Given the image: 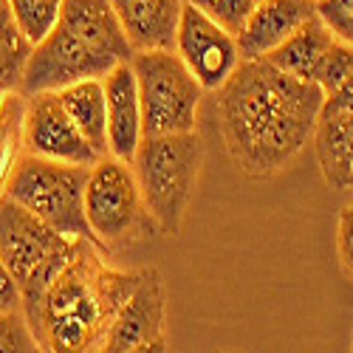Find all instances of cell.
<instances>
[{
	"mask_svg": "<svg viewBox=\"0 0 353 353\" xmlns=\"http://www.w3.org/2000/svg\"><path fill=\"white\" fill-rule=\"evenodd\" d=\"M34 43L23 34L6 0H0V91H20Z\"/></svg>",
	"mask_w": 353,
	"mask_h": 353,
	"instance_id": "ac0fdd59",
	"label": "cell"
},
{
	"mask_svg": "<svg viewBox=\"0 0 353 353\" xmlns=\"http://www.w3.org/2000/svg\"><path fill=\"white\" fill-rule=\"evenodd\" d=\"M221 136L232 164L246 179H269L314 139L325 91L272 60H241L218 88Z\"/></svg>",
	"mask_w": 353,
	"mask_h": 353,
	"instance_id": "6da1fadb",
	"label": "cell"
},
{
	"mask_svg": "<svg viewBox=\"0 0 353 353\" xmlns=\"http://www.w3.org/2000/svg\"><path fill=\"white\" fill-rule=\"evenodd\" d=\"M105 105H108V156L133 161L144 139V125H141L136 71L130 63H119L105 77Z\"/></svg>",
	"mask_w": 353,
	"mask_h": 353,
	"instance_id": "5bb4252c",
	"label": "cell"
},
{
	"mask_svg": "<svg viewBox=\"0 0 353 353\" xmlns=\"http://www.w3.org/2000/svg\"><path fill=\"white\" fill-rule=\"evenodd\" d=\"M85 218L105 252L130 246L147 238V232H159L144 207L133 164L116 156H102L91 164L85 187Z\"/></svg>",
	"mask_w": 353,
	"mask_h": 353,
	"instance_id": "8992f818",
	"label": "cell"
},
{
	"mask_svg": "<svg viewBox=\"0 0 353 353\" xmlns=\"http://www.w3.org/2000/svg\"><path fill=\"white\" fill-rule=\"evenodd\" d=\"M88 175H91V164H68L23 153L6 195L23 203L26 210H32L46 223H51L57 232L97 243L85 218Z\"/></svg>",
	"mask_w": 353,
	"mask_h": 353,
	"instance_id": "5b68a950",
	"label": "cell"
},
{
	"mask_svg": "<svg viewBox=\"0 0 353 353\" xmlns=\"http://www.w3.org/2000/svg\"><path fill=\"white\" fill-rule=\"evenodd\" d=\"M203 141L198 130L144 136L133 156V172L156 229L167 238L184 229L203 167Z\"/></svg>",
	"mask_w": 353,
	"mask_h": 353,
	"instance_id": "3957f363",
	"label": "cell"
},
{
	"mask_svg": "<svg viewBox=\"0 0 353 353\" xmlns=\"http://www.w3.org/2000/svg\"><path fill=\"white\" fill-rule=\"evenodd\" d=\"M339 37L325 26L319 14H314L308 23H303L297 32H294L280 48H274L266 60H272L277 68L314 82V74L322 63V57L328 54V48L336 43Z\"/></svg>",
	"mask_w": 353,
	"mask_h": 353,
	"instance_id": "2e32d148",
	"label": "cell"
},
{
	"mask_svg": "<svg viewBox=\"0 0 353 353\" xmlns=\"http://www.w3.org/2000/svg\"><path fill=\"white\" fill-rule=\"evenodd\" d=\"M314 14L316 0H263L238 32L241 60L269 57Z\"/></svg>",
	"mask_w": 353,
	"mask_h": 353,
	"instance_id": "4fadbf2b",
	"label": "cell"
},
{
	"mask_svg": "<svg viewBox=\"0 0 353 353\" xmlns=\"http://www.w3.org/2000/svg\"><path fill=\"white\" fill-rule=\"evenodd\" d=\"M133 51H175L184 0H110Z\"/></svg>",
	"mask_w": 353,
	"mask_h": 353,
	"instance_id": "9a60e30c",
	"label": "cell"
},
{
	"mask_svg": "<svg viewBox=\"0 0 353 353\" xmlns=\"http://www.w3.org/2000/svg\"><path fill=\"white\" fill-rule=\"evenodd\" d=\"M20 308H23V291L3 263V257H0V311H20Z\"/></svg>",
	"mask_w": 353,
	"mask_h": 353,
	"instance_id": "484cf974",
	"label": "cell"
},
{
	"mask_svg": "<svg viewBox=\"0 0 353 353\" xmlns=\"http://www.w3.org/2000/svg\"><path fill=\"white\" fill-rule=\"evenodd\" d=\"M116 65H119L116 57L99 51L94 43H88L79 32L60 20L34 46L20 91L26 97L40 91H63L82 79H105Z\"/></svg>",
	"mask_w": 353,
	"mask_h": 353,
	"instance_id": "ba28073f",
	"label": "cell"
},
{
	"mask_svg": "<svg viewBox=\"0 0 353 353\" xmlns=\"http://www.w3.org/2000/svg\"><path fill=\"white\" fill-rule=\"evenodd\" d=\"M102 246L82 241L79 252L65 263L37 305L28 311V322L43 350L51 353H88L105 350L122 305L133 294L141 269L119 272L102 260Z\"/></svg>",
	"mask_w": 353,
	"mask_h": 353,
	"instance_id": "7a4b0ae2",
	"label": "cell"
},
{
	"mask_svg": "<svg viewBox=\"0 0 353 353\" xmlns=\"http://www.w3.org/2000/svg\"><path fill=\"white\" fill-rule=\"evenodd\" d=\"M167 294L156 269H141V277L116 316L108 334V353H136V350H167Z\"/></svg>",
	"mask_w": 353,
	"mask_h": 353,
	"instance_id": "8fae6325",
	"label": "cell"
},
{
	"mask_svg": "<svg viewBox=\"0 0 353 353\" xmlns=\"http://www.w3.org/2000/svg\"><path fill=\"white\" fill-rule=\"evenodd\" d=\"M316 14L339 40L353 46V0H316Z\"/></svg>",
	"mask_w": 353,
	"mask_h": 353,
	"instance_id": "cb8c5ba5",
	"label": "cell"
},
{
	"mask_svg": "<svg viewBox=\"0 0 353 353\" xmlns=\"http://www.w3.org/2000/svg\"><path fill=\"white\" fill-rule=\"evenodd\" d=\"M85 238H68L37 218L14 198H0V257L23 291V311L28 314L48 283L65 269Z\"/></svg>",
	"mask_w": 353,
	"mask_h": 353,
	"instance_id": "277c9868",
	"label": "cell"
},
{
	"mask_svg": "<svg viewBox=\"0 0 353 353\" xmlns=\"http://www.w3.org/2000/svg\"><path fill=\"white\" fill-rule=\"evenodd\" d=\"M63 99V108L91 141L99 156H108V105H105V79H82L63 91H57Z\"/></svg>",
	"mask_w": 353,
	"mask_h": 353,
	"instance_id": "e0dca14e",
	"label": "cell"
},
{
	"mask_svg": "<svg viewBox=\"0 0 353 353\" xmlns=\"http://www.w3.org/2000/svg\"><path fill=\"white\" fill-rule=\"evenodd\" d=\"M14 12V20L20 23L23 34L34 46L60 23L65 0H6Z\"/></svg>",
	"mask_w": 353,
	"mask_h": 353,
	"instance_id": "ffe728a7",
	"label": "cell"
},
{
	"mask_svg": "<svg viewBox=\"0 0 353 353\" xmlns=\"http://www.w3.org/2000/svg\"><path fill=\"white\" fill-rule=\"evenodd\" d=\"M336 252H339V263L347 272V277H353V203L342 207L339 212V226H336Z\"/></svg>",
	"mask_w": 353,
	"mask_h": 353,
	"instance_id": "d4e9b609",
	"label": "cell"
},
{
	"mask_svg": "<svg viewBox=\"0 0 353 353\" xmlns=\"http://www.w3.org/2000/svg\"><path fill=\"white\" fill-rule=\"evenodd\" d=\"M350 77H353V46L345 40H336L328 48V54L322 57V63L314 74V82L325 91V97H331Z\"/></svg>",
	"mask_w": 353,
	"mask_h": 353,
	"instance_id": "44dd1931",
	"label": "cell"
},
{
	"mask_svg": "<svg viewBox=\"0 0 353 353\" xmlns=\"http://www.w3.org/2000/svg\"><path fill=\"white\" fill-rule=\"evenodd\" d=\"M190 3L203 9L210 17H215L223 28H229V32L238 37V32L243 28L246 17L263 3V0H190Z\"/></svg>",
	"mask_w": 353,
	"mask_h": 353,
	"instance_id": "603a6c76",
	"label": "cell"
},
{
	"mask_svg": "<svg viewBox=\"0 0 353 353\" xmlns=\"http://www.w3.org/2000/svg\"><path fill=\"white\" fill-rule=\"evenodd\" d=\"M175 51L203 85V91H218L241 65L238 37L190 0H184Z\"/></svg>",
	"mask_w": 353,
	"mask_h": 353,
	"instance_id": "9c48e42d",
	"label": "cell"
},
{
	"mask_svg": "<svg viewBox=\"0 0 353 353\" xmlns=\"http://www.w3.org/2000/svg\"><path fill=\"white\" fill-rule=\"evenodd\" d=\"M43 350L26 311H0V353H34Z\"/></svg>",
	"mask_w": 353,
	"mask_h": 353,
	"instance_id": "7402d4cb",
	"label": "cell"
},
{
	"mask_svg": "<svg viewBox=\"0 0 353 353\" xmlns=\"http://www.w3.org/2000/svg\"><path fill=\"white\" fill-rule=\"evenodd\" d=\"M23 119H26V94L6 91L3 119H0V198L6 195L14 167L20 156L26 153L23 150Z\"/></svg>",
	"mask_w": 353,
	"mask_h": 353,
	"instance_id": "d6986e66",
	"label": "cell"
},
{
	"mask_svg": "<svg viewBox=\"0 0 353 353\" xmlns=\"http://www.w3.org/2000/svg\"><path fill=\"white\" fill-rule=\"evenodd\" d=\"M23 150L68 164H97L102 159L74 125L57 91H40L26 97Z\"/></svg>",
	"mask_w": 353,
	"mask_h": 353,
	"instance_id": "30bf717a",
	"label": "cell"
},
{
	"mask_svg": "<svg viewBox=\"0 0 353 353\" xmlns=\"http://www.w3.org/2000/svg\"><path fill=\"white\" fill-rule=\"evenodd\" d=\"M311 144L325 181L336 190H350L353 187V77L322 102Z\"/></svg>",
	"mask_w": 353,
	"mask_h": 353,
	"instance_id": "7c38bea8",
	"label": "cell"
},
{
	"mask_svg": "<svg viewBox=\"0 0 353 353\" xmlns=\"http://www.w3.org/2000/svg\"><path fill=\"white\" fill-rule=\"evenodd\" d=\"M130 65L139 85L144 136L195 130L198 108L207 91L179 51H136Z\"/></svg>",
	"mask_w": 353,
	"mask_h": 353,
	"instance_id": "52a82bcc",
	"label": "cell"
}]
</instances>
